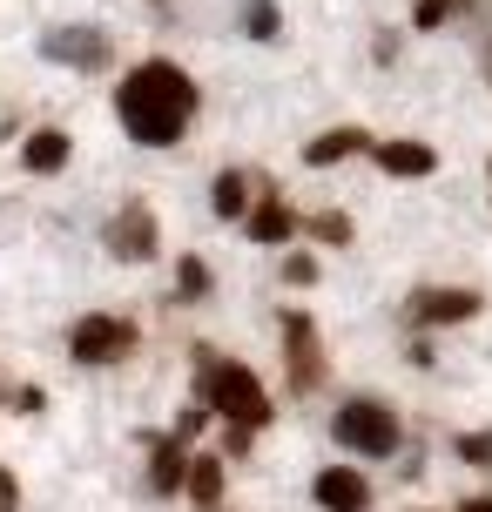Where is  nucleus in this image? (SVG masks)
<instances>
[{
    "mask_svg": "<svg viewBox=\"0 0 492 512\" xmlns=\"http://www.w3.org/2000/svg\"><path fill=\"white\" fill-rule=\"evenodd\" d=\"M115 108H122V122H129L135 142H149V149H169L189 115H196V81L182 75L176 61H142L129 68V81L115 88Z\"/></svg>",
    "mask_w": 492,
    "mask_h": 512,
    "instance_id": "nucleus-1",
    "label": "nucleus"
},
{
    "mask_svg": "<svg viewBox=\"0 0 492 512\" xmlns=\"http://www.w3.org/2000/svg\"><path fill=\"white\" fill-rule=\"evenodd\" d=\"M196 358H203V398H209V411H223L236 438H250L257 425H270V398H263V384L250 378L243 364H223V358H209V351H196Z\"/></svg>",
    "mask_w": 492,
    "mask_h": 512,
    "instance_id": "nucleus-2",
    "label": "nucleus"
},
{
    "mask_svg": "<svg viewBox=\"0 0 492 512\" xmlns=\"http://www.w3.org/2000/svg\"><path fill=\"white\" fill-rule=\"evenodd\" d=\"M331 432L344 452H364V459H391L398 452V411L378 405V398H351V405L331 418Z\"/></svg>",
    "mask_w": 492,
    "mask_h": 512,
    "instance_id": "nucleus-3",
    "label": "nucleus"
},
{
    "mask_svg": "<svg viewBox=\"0 0 492 512\" xmlns=\"http://www.w3.org/2000/svg\"><path fill=\"white\" fill-rule=\"evenodd\" d=\"M135 351V324L129 317H108V310H95V317H81L75 331H68V358L75 364H115Z\"/></svg>",
    "mask_w": 492,
    "mask_h": 512,
    "instance_id": "nucleus-4",
    "label": "nucleus"
},
{
    "mask_svg": "<svg viewBox=\"0 0 492 512\" xmlns=\"http://www.w3.org/2000/svg\"><path fill=\"white\" fill-rule=\"evenodd\" d=\"M284 364H290V391H317L324 384V351H317V324L297 310L284 317Z\"/></svg>",
    "mask_w": 492,
    "mask_h": 512,
    "instance_id": "nucleus-5",
    "label": "nucleus"
},
{
    "mask_svg": "<svg viewBox=\"0 0 492 512\" xmlns=\"http://www.w3.org/2000/svg\"><path fill=\"white\" fill-rule=\"evenodd\" d=\"M41 54L48 61H61V68H108V34H95V27H54L48 41H41Z\"/></svg>",
    "mask_w": 492,
    "mask_h": 512,
    "instance_id": "nucleus-6",
    "label": "nucleus"
},
{
    "mask_svg": "<svg viewBox=\"0 0 492 512\" xmlns=\"http://www.w3.org/2000/svg\"><path fill=\"white\" fill-rule=\"evenodd\" d=\"M108 250L122 256V263H142V256H156V209L149 203H129L115 223H108Z\"/></svg>",
    "mask_w": 492,
    "mask_h": 512,
    "instance_id": "nucleus-7",
    "label": "nucleus"
},
{
    "mask_svg": "<svg viewBox=\"0 0 492 512\" xmlns=\"http://www.w3.org/2000/svg\"><path fill=\"white\" fill-rule=\"evenodd\" d=\"M472 310H479L472 290H418L412 304H405V324H418V331H432V324H466Z\"/></svg>",
    "mask_w": 492,
    "mask_h": 512,
    "instance_id": "nucleus-8",
    "label": "nucleus"
},
{
    "mask_svg": "<svg viewBox=\"0 0 492 512\" xmlns=\"http://www.w3.org/2000/svg\"><path fill=\"white\" fill-rule=\"evenodd\" d=\"M317 506L324 512H364L371 506V486H364V472H351V465H331V472H317Z\"/></svg>",
    "mask_w": 492,
    "mask_h": 512,
    "instance_id": "nucleus-9",
    "label": "nucleus"
},
{
    "mask_svg": "<svg viewBox=\"0 0 492 512\" xmlns=\"http://www.w3.org/2000/svg\"><path fill=\"white\" fill-rule=\"evenodd\" d=\"M371 155H378L385 176H432L439 169V155L425 149V142H371Z\"/></svg>",
    "mask_w": 492,
    "mask_h": 512,
    "instance_id": "nucleus-10",
    "label": "nucleus"
},
{
    "mask_svg": "<svg viewBox=\"0 0 492 512\" xmlns=\"http://www.w3.org/2000/svg\"><path fill=\"white\" fill-rule=\"evenodd\" d=\"M243 223H250L257 243H290V236H297V216H290L284 196H263L257 209H243Z\"/></svg>",
    "mask_w": 492,
    "mask_h": 512,
    "instance_id": "nucleus-11",
    "label": "nucleus"
},
{
    "mask_svg": "<svg viewBox=\"0 0 492 512\" xmlns=\"http://www.w3.org/2000/svg\"><path fill=\"white\" fill-rule=\"evenodd\" d=\"M358 149H371L364 128H324L311 149H304V162H311V169H331V162H344V155H358Z\"/></svg>",
    "mask_w": 492,
    "mask_h": 512,
    "instance_id": "nucleus-12",
    "label": "nucleus"
},
{
    "mask_svg": "<svg viewBox=\"0 0 492 512\" xmlns=\"http://www.w3.org/2000/svg\"><path fill=\"white\" fill-rule=\"evenodd\" d=\"M21 162L34 169V176H54V169L68 162V135H61V128H34L27 149H21Z\"/></svg>",
    "mask_w": 492,
    "mask_h": 512,
    "instance_id": "nucleus-13",
    "label": "nucleus"
},
{
    "mask_svg": "<svg viewBox=\"0 0 492 512\" xmlns=\"http://www.w3.org/2000/svg\"><path fill=\"white\" fill-rule=\"evenodd\" d=\"M182 472H189V459H182V438H156V465H149V486H156V492H182Z\"/></svg>",
    "mask_w": 492,
    "mask_h": 512,
    "instance_id": "nucleus-14",
    "label": "nucleus"
},
{
    "mask_svg": "<svg viewBox=\"0 0 492 512\" xmlns=\"http://www.w3.org/2000/svg\"><path fill=\"white\" fill-rule=\"evenodd\" d=\"M182 492L196 499V506H216V492H223V459H189V472H182Z\"/></svg>",
    "mask_w": 492,
    "mask_h": 512,
    "instance_id": "nucleus-15",
    "label": "nucleus"
},
{
    "mask_svg": "<svg viewBox=\"0 0 492 512\" xmlns=\"http://www.w3.org/2000/svg\"><path fill=\"white\" fill-rule=\"evenodd\" d=\"M209 203H216V216H223V223H236V216L250 209V176H243V169H223V176H216V196H209Z\"/></svg>",
    "mask_w": 492,
    "mask_h": 512,
    "instance_id": "nucleus-16",
    "label": "nucleus"
},
{
    "mask_svg": "<svg viewBox=\"0 0 492 512\" xmlns=\"http://www.w3.org/2000/svg\"><path fill=\"white\" fill-rule=\"evenodd\" d=\"M243 27H250L257 41H277V27H284V14H277L270 0H250V7H243Z\"/></svg>",
    "mask_w": 492,
    "mask_h": 512,
    "instance_id": "nucleus-17",
    "label": "nucleus"
},
{
    "mask_svg": "<svg viewBox=\"0 0 492 512\" xmlns=\"http://www.w3.org/2000/svg\"><path fill=\"white\" fill-rule=\"evenodd\" d=\"M311 236H317V243H351V216L324 209V216H311Z\"/></svg>",
    "mask_w": 492,
    "mask_h": 512,
    "instance_id": "nucleus-18",
    "label": "nucleus"
},
{
    "mask_svg": "<svg viewBox=\"0 0 492 512\" xmlns=\"http://www.w3.org/2000/svg\"><path fill=\"white\" fill-rule=\"evenodd\" d=\"M452 452L466 465H492V432H466V438H452Z\"/></svg>",
    "mask_w": 492,
    "mask_h": 512,
    "instance_id": "nucleus-19",
    "label": "nucleus"
},
{
    "mask_svg": "<svg viewBox=\"0 0 492 512\" xmlns=\"http://www.w3.org/2000/svg\"><path fill=\"white\" fill-rule=\"evenodd\" d=\"M176 290H182V297H203V290H209V270L196 263V256H182V270H176Z\"/></svg>",
    "mask_w": 492,
    "mask_h": 512,
    "instance_id": "nucleus-20",
    "label": "nucleus"
},
{
    "mask_svg": "<svg viewBox=\"0 0 492 512\" xmlns=\"http://www.w3.org/2000/svg\"><path fill=\"white\" fill-rule=\"evenodd\" d=\"M452 14V0H418V27H439Z\"/></svg>",
    "mask_w": 492,
    "mask_h": 512,
    "instance_id": "nucleus-21",
    "label": "nucleus"
},
{
    "mask_svg": "<svg viewBox=\"0 0 492 512\" xmlns=\"http://www.w3.org/2000/svg\"><path fill=\"white\" fill-rule=\"evenodd\" d=\"M284 277H290V283H317V263H311V256H290Z\"/></svg>",
    "mask_w": 492,
    "mask_h": 512,
    "instance_id": "nucleus-22",
    "label": "nucleus"
},
{
    "mask_svg": "<svg viewBox=\"0 0 492 512\" xmlns=\"http://www.w3.org/2000/svg\"><path fill=\"white\" fill-rule=\"evenodd\" d=\"M203 425H209V411H203V405H196V411H182V418H176V438H196Z\"/></svg>",
    "mask_w": 492,
    "mask_h": 512,
    "instance_id": "nucleus-23",
    "label": "nucleus"
},
{
    "mask_svg": "<svg viewBox=\"0 0 492 512\" xmlns=\"http://www.w3.org/2000/svg\"><path fill=\"white\" fill-rule=\"evenodd\" d=\"M14 506H21V486H14V479L0 472V512H14Z\"/></svg>",
    "mask_w": 492,
    "mask_h": 512,
    "instance_id": "nucleus-24",
    "label": "nucleus"
},
{
    "mask_svg": "<svg viewBox=\"0 0 492 512\" xmlns=\"http://www.w3.org/2000/svg\"><path fill=\"white\" fill-rule=\"evenodd\" d=\"M459 512H492V492H479V499H466Z\"/></svg>",
    "mask_w": 492,
    "mask_h": 512,
    "instance_id": "nucleus-25",
    "label": "nucleus"
},
{
    "mask_svg": "<svg viewBox=\"0 0 492 512\" xmlns=\"http://www.w3.org/2000/svg\"><path fill=\"white\" fill-rule=\"evenodd\" d=\"M486 75H492V54H486Z\"/></svg>",
    "mask_w": 492,
    "mask_h": 512,
    "instance_id": "nucleus-26",
    "label": "nucleus"
},
{
    "mask_svg": "<svg viewBox=\"0 0 492 512\" xmlns=\"http://www.w3.org/2000/svg\"><path fill=\"white\" fill-rule=\"evenodd\" d=\"M209 512H216V506H209Z\"/></svg>",
    "mask_w": 492,
    "mask_h": 512,
    "instance_id": "nucleus-27",
    "label": "nucleus"
}]
</instances>
